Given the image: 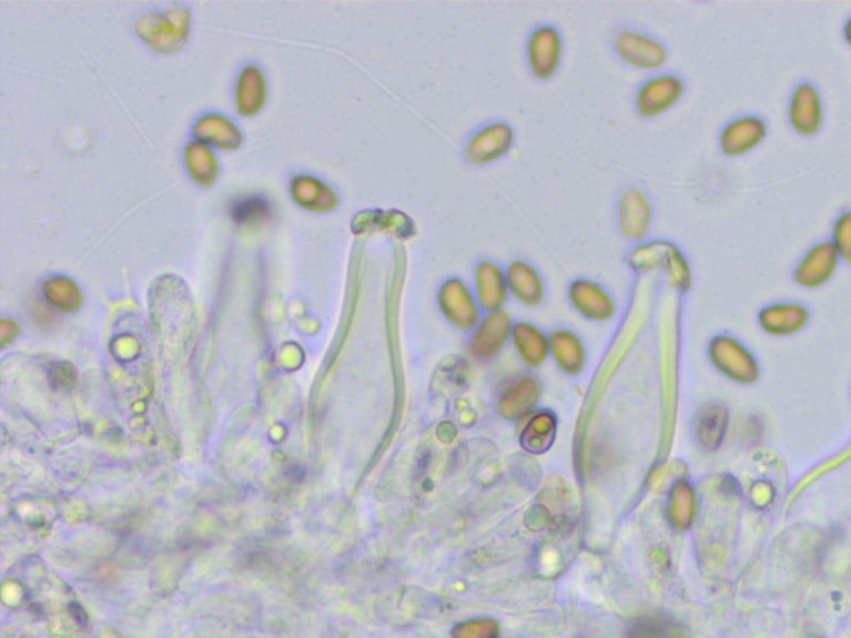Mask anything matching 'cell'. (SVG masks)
Here are the masks:
<instances>
[{
  "label": "cell",
  "mask_w": 851,
  "mask_h": 638,
  "mask_svg": "<svg viewBox=\"0 0 851 638\" xmlns=\"http://www.w3.org/2000/svg\"><path fill=\"white\" fill-rule=\"evenodd\" d=\"M570 305L589 320L604 321L614 315V300L604 286L589 279H577L567 288Z\"/></svg>",
  "instance_id": "7c38bea8"
},
{
  "label": "cell",
  "mask_w": 851,
  "mask_h": 638,
  "mask_svg": "<svg viewBox=\"0 0 851 638\" xmlns=\"http://www.w3.org/2000/svg\"><path fill=\"white\" fill-rule=\"evenodd\" d=\"M614 50L624 63L639 70L659 69L667 60L663 43L636 29H620L614 37Z\"/></svg>",
  "instance_id": "8992f818"
},
{
  "label": "cell",
  "mask_w": 851,
  "mask_h": 638,
  "mask_svg": "<svg viewBox=\"0 0 851 638\" xmlns=\"http://www.w3.org/2000/svg\"><path fill=\"white\" fill-rule=\"evenodd\" d=\"M550 347L564 369L577 371L582 364L584 351L580 341L569 331H557L550 337Z\"/></svg>",
  "instance_id": "e0dca14e"
},
{
  "label": "cell",
  "mask_w": 851,
  "mask_h": 638,
  "mask_svg": "<svg viewBox=\"0 0 851 638\" xmlns=\"http://www.w3.org/2000/svg\"><path fill=\"white\" fill-rule=\"evenodd\" d=\"M514 343L530 364L540 363L546 356L547 343L544 334L533 324L517 323L513 330Z\"/></svg>",
  "instance_id": "2e32d148"
},
{
  "label": "cell",
  "mask_w": 851,
  "mask_h": 638,
  "mask_svg": "<svg viewBox=\"0 0 851 638\" xmlns=\"http://www.w3.org/2000/svg\"><path fill=\"white\" fill-rule=\"evenodd\" d=\"M437 305L450 323L459 327H470L477 321L476 296L467 288L459 276H450L437 290Z\"/></svg>",
  "instance_id": "9c48e42d"
},
{
  "label": "cell",
  "mask_w": 851,
  "mask_h": 638,
  "mask_svg": "<svg viewBox=\"0 0 851 638\" xmlns=\"http://www.w3.org/2000/svg\"><path fill=\"white\" fill-rule=\"evenodd\" d=\"M516 133L507 122H489L477 129L464 145V159L470 165H487L503 159L513 149Z\"/></svg>",
  "instance_id": "277c9868"
},
{
  "label": "cell",
  "mask_w": 851,
  "mask_h": 638,
  "mask_svg": "<svg viewBox=\"0 0 851 638\" xmlns=\"http://www.w3.org/2000/svg\"><path fill=\"white\" fill-rule=\"evenodd\" d=\"M840 263L842 260L830 240L817 242L797 262L792 273L793 282L800 288H822L835 276Z\"/></svg>",
  "instance_id": "5b68a950"
},
{
  "label": "cell",
  "mask_w": 851,
  "mask_h": 638,
  "mask_svg": "<svg viewBox=\"0 0 851 638\" xmlns=\"http://www.w3.org/2000/svg\"><path fill=\"white\" fill-rule=\"evenodd\" d=\"M507 290L523 305L537 306L544 298V280L539 270L526 260H514L506 269Z\"/></svg>",
  "instance_id": "5bb4252c"
},
{
  "label": "cell",
  "mask_w": 851,
  "mask_h": 638,
  "mask_svg": "<svg viewBox=\"0 0 851 638\" xmlns=\"http://www.w3.org/2000/svg\"><path fill=\"white\" fill-rule=\"evenodd\" d=\"M686 92V83L676 73H659L640 83L634 107L644 119H654L672 109Z\"/></svg>",
  "instance_id": "7a4b0ae2"
},
{
  "label": "cell",
  "mask_w": 851,
  "mask_h": 638,
  "mask_svg": "<svg viewBox=\"0 0 851 638\" xmlns=\"http://www.w3.org/2000/svg\"><path fill=\"white\" fill-rule=\"evenodd\" d=\"M564 42L554 26H539L529 33L526 43V60L530 73L537 80L553 79L563 62Z\"/></svg>",
  "instance_id": "3957f363"
},
{
  "label": "cell",
  "mask_w": 851,
  "mask_h": 638,
  "mask_svg": "<svg viewBox=\"0 0 851 638\" xmlns=\"http://www.w3.org/2000/svg\"><path fill=\"white\" fill-rule=\"evenodd\" d=\"M509 330L510 321L506 313H489L473 336L474 353L479 354V356H489V354L496 353L506 341Z\"/></svg>",
  "instance_id": "9a60e30c"
},
{
  "label": "cell",
  "mask_w": 851,
  "mask_h": 638,
  "mask_svg": "<svg viewBox=\"0 0 851 638\" xmlns=\"http://www.w3.org/2000/svg\"><path fill=\"white\" fill-rule=\"evenodd\" d=\"M810 312L806 305L797 302H780L763 306L759 312V324L772 336H790L807 326Z\"/></svg>",
  "instance_id": "4fadbf2b"
},
{
  "label": "cell",
  "mask_w": 851,
  "mask_h": 638,
  "mask_svg": "<svg viewBox=\"0 0 851 638\" xmlns=\"http://www.w3.org/2000/svg\"><path fill=\"white\" fill-rule=\"evenodd\" d=\"M650 222H652V206H650L646 193L636 186L624 190L620 193L619 206H617V223H619L620 233L626 239L640 242V240L646 239Z\"/></svg>",
  "instance_id": "30bf717a"
},
{
  "label": "cell",
  "mask_w": 851,
  "mask_h": 638,
  "mask_svg": "<svg viewBox=\"0 0 851 638\" xmlns=\"http://www.w3.org/2000/svg\"><path fill=\"white\" fill-rule=\"evenodd\" d=\"M787 120L793 132L813 136L822 130L825 120L822 93L812 82H800L790 93Z\"/></svg>",
  "instance_id": "52a82bcc"
},
{
  "label": "cell",
  "mask_w": 851,
  "mask_h": 638,
  "mask_svg": "<svg viewBox=\"0 0 851 638\" xmlns=\"http://www.w3.org/2000/svg\"><path fill=\"white\" fill-rule=\"evenodd\" d=\"M473 288L480 308L490 313L499 312L509 295L506 270L500 269L493 260H479L473 270Z\"/></svg>",
  "instance_id": "8fae6325"
},
{
  "label": "cell",
  "mask_w": 851,
  "mask_h": 638,
  "mask_svg": "<svg viewBox=\"0 0 851 638\" xmlns=\"http://www.w3.org/2000/svg\"><path fill=\"white\" fill-rule=\"evenodd\" d=\"M832 245L835 246L840 260L851 265V209L843 210L832 225Z\"/></svg>",
  "instance_id": "ac0fdd59"
},
{
  "label": "cell",
  "mask_w": 851,
  "mask_h": 638,
  "mask_svg": "<svg viewBox=\"0 0 851 638\" xmlns=\"http://www.w3.org/2000/svg\"><path fill=\"white\" fill-rule=\"evenodd\" d=\"M270 213V205L263 199L240 200L233 205L232 215L236 223H256L259 220L266 219Z\"/></svg>",
  "instance_id": "d6986e66"
},
{
  "label": "cell",
  "mask_w": 851,
  "mask_h": 638,
  "mask_svg": "<svg viewBox=\"0 0 851 638\" xmlns=\"http://www.w3.org/2000/svg\"><path fill=\"white\" fill-rule=\"evenodd\" d=\"M709 356L723 376L737 383L750 384L759 379V361L739 340L729 334H719L710 341Z\"/></svg>",
  "instance_id": "6da1fadb"
},
{
  "label": "cell",
  "mask_w": 851,
  "mask_h": 638,
  "mask_svg": "<svg viewBox=\"0 0 851 638\" xmlns=\"http://www.w3.org/2000/svg\"><path fill=\"white\" fill-rule=\"evenodd\" d=\"M843 39L851 47V17L847 20L845 26H843Z\"/></svg>",
  "instance_id": "ffe728a7"
},
{
  "label": "cell",
  "mask_w": 851,
  "mask_h": 638,
  "mask_svg": "<svg viewBox=\"0 0 851 638\" xmlns=\"http://www.w3.org/2000/svg\"><path fill=\"white\" fill-rule=\"evenodd\" d=\"M769 125L759 115H742L730 120L719 133V149L726 156H742L766 140Z\"/></svg>",
  "instance_id": "ba28073f"
}]
</instances>
